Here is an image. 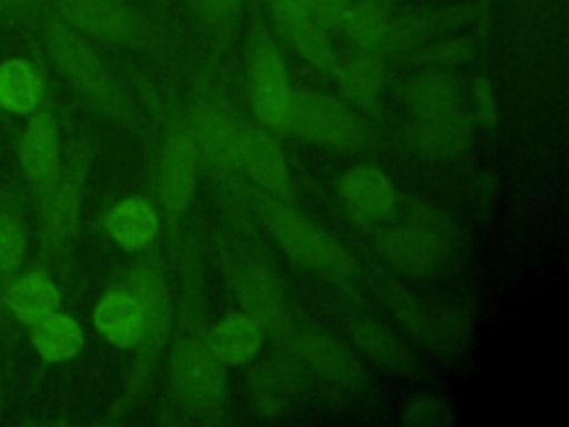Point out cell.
<instances>
[{"label": "cell", "instance_id": "obj_1", "mask_svg": "<svg viewBox=\"0 0 569 427\" xmlns=\"http://www.w3.org/2000/svg\"><path fill=\"white\" fill-rule=\"evenodd\" d=\"M180 305L176 334L169 342L167 376L173 398L202 420H218L229 400L224 365L213 356L204 340L202 269L193 240L180 245Z\"/></svg>", "mask_w": 569, "mask_h": 427}, {"label": "cell", "instance_id": "obj_2", "mask_svg": "<svg viewBox=\"0 0 569 427\" xmlns=\"http://www.w3.org/2000/svg\"><path fill=\"white\" fill-rule=\"evenodd\" d=\"M36 29L40 31L51 67L91 113L127 129L144 142L151 140V125L144 111L93 49L89 38L78 33L47 7L42 9Z\"/></svg>", "mask_w": 569, "mask_h": 427}, {"label": "cell", "instance_id": "obj_3", "mask_svg": "<svg viewBox=\"0 0 569 427\" xmlns=\"http://www.w3.org/2000/svg\"><path fill=\"white\" fill-rule=\"evenodd\" d=\"M256 222L298 267L329 280L345 294H353L360 280V265L351 251L307 218L296 205L278 200L249 185L240 191Z\"/></svg>", "mask_w": 569, "mask_h": 427}, {"label": "cell", "instance_id": "obj_4", "mask_svg": "<svg viewBox=\"0 0 569 427\" xmlns=\"http://www.w3.org/2000/svg\"><path fill=\"white\" fill-rule=\"evenodd\" d=\"M124 285L136 294L140 302L142 327L133 345L136 356L129 369V378L120 396L100 418V425H116L124 420L147 398L164 351L169 349L176 325V309L167 276L156 258H138L129 269Z\"/></svg>", "mask_w": 569, "mask_h": 427}, {"label": "cell", "instance_id": "obj_5", "mask_svg": "<svg viewBox=\"0 0 569 427\" xmlns=\"http://www.w3.org/2000/svg\"><path fill=\"white\" fill-rule=\"evenodd\" d=\"M60 20L91 42L167 58L173 49L169 31L129 0H42Z\"/></svg>", "mask_w": 569, "mask_h": 427}, {"label": "cell", "instance_id": "obj_6", "mask_svg": "<svg viewBox=\"0 0 569 427\" xmlns=\"http://www.w3.org/2000/svg\"><path fill=\"white\" fill-rule=\"evenodd\" d=\"M93 162V147L87 140H78L64 158L62 173L53 189L33 205L36 236H38V265L49 271H67L73 242L80 229L82 202L87 193V180Z\"/></svg>", "mask_w": 569, "mask_h": 427}, {"label": "cell", "instance_id": "obj_7", "mask_svg": "<svg viewBox=\"0 0 569 427\" xmlns=\"http://www.w3.org/2000/svg\"><path fill=\"white\" fill-rule=\"evenodd\" d=\"M218 260L242 311L276 342L293 318L276 271L251 245L229 229H220L218 234Z\"/></svg>", "mask_w": 569, "mask_h": 427}, {"label": "cell", "instance_id": "obj_8", "mask_svg": "<svg viewBox=\"0 0 569 427\" xmlns=\"http://www.w3.org/2000/svg\"><path fill=\"white\" fill-rule=\"evenodd\" d=\"M385 222L373 242L387 265L411 276H425L445 265L453 231L442 216L427 207H416L400 220Z\"/></svg>", "mask_w": 569, "mask_h": 427}, {"label": "cell", "instance_id": "obj_9", "mask_svg": "<svg viewBox=\"0 0 569 427\" xmlns=\"http://www.w3.org/2000/svg\"><path fill=\"white\" fill-rule=\"evenodd\" d=\"M244 71L253 116L262 127L278 133H289L293 87L287 76V64L267 27L256 20L244 44Z\"/></svg>", "mask_w": 569, "mask_h": 427}, {"label": "cell", "instance_id": "obj_10", "mask_svg": "<svg viewBox=\"0 0 569 427\" xmlns=\"http://www.w3.org/2000/svg\"><path fill=\"white\" fill-rule=\"evenodd\" d=\"M18 167L33 205L53 189L62 173V136L56 105L49 93L36 111L29 113V122L18 138Z\"/></svg>", "mask_w": 569, "mask_h": 427}, {"label": "cell", "instance_id": "obj_11", "mask_svg": "<svg viewBox=\"0 0 569 427\" xmlns=\"http://www.w3.org/2000/svg\"><path fill=\"white\" fill-rule=\"evenodd\" d=\"M276 347H284L300 363H305L309 371L340 387H347L351 391L367 387V371L356 354L342 340L311 322H300L291 318L284 334L276 340Z\"/></svg>", "mask_w": 569, "mask_h": 427}, {"label": "cell", "instance_id": "obj_12", "mask_svg": "<svg viewBox=\"0 0 569 427\" xmlns=\"http://www.w3.org/2000/svg\"><path fill=\"white\" fill-rule=\"evenodd\" d=\"M289 133L338 149H356L367 140L362 120L347 105L325 93L298 89L293 91Z\"/></svg>", "mask_w": 569, "mask_h": 427}, {"label": "cell", "instance_id": "obj_13", "mask_svg": "<svg viewBox=\"0 0 569 427\" xmlns=\"http://www.w3.org/2000/svg\"><path fill=\"white\" fill-rule=\"evenodd\" d=\"M198 153L184 125H173L158 151L156 193L162 211L176 222L193 202L198 187Z\"/></svg>", "mask_w": 569, "mask_h": 427}, {"label": "cell", "instance_id": "obj_14", "mask_svg": "<svg viewBox=\"0 0 569 427\" xmlns=\"http://www.w3.org/2000/svg\"><path fill=\"white\" fill-rule=\"evenodd\" d=\"M478 16L476 2L425 9L400 18H389L378 56L380 58H402L425 47L429 40L453 31Z\"/></svg>", "mask_w": 569, "mask_h": 427}, {"label": "cell", "instance_id": "obj_15", "mask_svg": "<svg viewBox=\"0 0 569 427\" xmlns=\"http://www.w3.org/2000/svg\"><path fill=\"white\" fill-rule=\"evenodd\" d=\"M27 185L20 176L0 187V334L11 336V322L2 309V296L27 260Z\"/></svg>", "mask_w": 569, "mask_h": 427}, {"label": "cell", "instance_id": "obj_16", "mask_svg": "<svg viewBox=\"0 0 569 427\" xmlns=\"http://www.w3.org/2000/svg\"><path fill=\"white\" fill-rule=\"evenodd\" d=\"M240 169L247 171L253 187L260 191L296 205L298 191L289 171L282 147L273 140L269 129L240 127L238 129Z\"/></svg>", "mask_w": 569, "mask_h": 427}, {"label": "cell", "instance_id": "obj_17", "mask_svg": "<svg viewBox=\"0 0 569 427\" xmlns=\"http://www.w3.org/2000/svg\"><path fill=\"white\" fill-rule=\"evenodd\" d=\"M198 153V162L218 176H231L240 169L238 129L233 120L213 102H196L184 125Z\"/></svg>", "mask_w": 569, "mask_h": 427}, {"label": "cell", "instance_id": "obj_18", "mask_svg": "<svg viewBox=\"0 0 569 427\" xmlns=\"http://www.w3.org/2000/svg\"><path fill=\"white\" fill-rule=\"evenodd\" d=\"M345 211L358 222H385L398 211L400 193L391 178L376 165L347 169L336 185Z\"/></svg>", "mask_w": 569, "mask_h": 427}, {"label": "cell", "instance_id": "obj_19", "mask_svg": "<svg viewBox=\"0 0 569 427\" xmlns=\"http://www.w3.org/2000/svg\"><path fill=\"white\" fill-rule=\"evenodd\" d=\"M60 289L51 271L42 265L22 269L2 296V309L9 322L31 327L60 309Z\"/></svg>", "mask_w": 569, "mask_h": 427}, {"label": "cell", "instance_id": "obj_20", "mask_svg": "<svg viewBox=\"0 0 569 427\" xmlns=\"http://www.w3.org/2000/svg\"><path fill=\"white\" fill-rule=\"evenodd\" d=\"M93 327L113 347L131 349L140 336L142 309L136 294L122 282L109 287L93 307Z\"/></svg>", "mask_w": 569, "mask_h": 427}, {"label": "cell", "instance_id": "obj_21", "mask_svg": "<svg viewBox=\"0 0 569 427\" xmlns=\"http://www.w3.org/2000/svg\"><path fill=\"white\" fill-rule=\"evenodd\" d=\"M405 96L416 120H440L465 111L460 82L445 69H425L416 73L407 82Z\"/></svg>", "mask_w": 569, "mask_h": 427}, {"label": "cell", "instance_id": "obj_22", "mask_svg": "<svg viewBox=\"0 0 569 427\" xmlns=\"http://www.w3.org/2000/svg\"><path fill=\"white\" fill-rule=\"evenodd\" d=\"M104 231L118 247L127 251H144L158 238L160 218L147 198L127 196L107 211Z\"/></svg>", "mask_w": 569, "mask_h": 427}, {"label": "cell", "instance_id": "obj_23", "mask_svg": "<svg viewBox=\"0 0 569 427\" xmlns=\"http://www.w3.org/2000/svg\"><path fill=\"white\" fill-rule=\"evenodd\" d=\"M204 340L222 365H242L260 351L264 334L244 311H229L207 327Z\"/></svg>", "mask_w": 569, "mask_h": 427}, {"label": "cell", "instance_id": "obj_24", "mask_svg": "<svg viewBox=\"0 0 569 427\" xmlns=\"http://www.w3.org/2000/svg\"><path fill=\"white\" fill-rule=\"evenodd\" d=\"M47 96L42 69L29 58L0 62V109L11 116H29Z\"/></svg>", "mask_w": 569, "mask_h": 427}, {"label": "cell", "instance_id": "obj_25", "mask_svg": "<svg viewBox=\"0 0 569 427\" xmlns=\"http://www.w3.org/2000/svg\"><path fill=\"white\" fill-rule=\"evenodd\" d=\"M471 131V116L460 111L440 120H416L407 140L427 158H453L469 147Z\"/></svg>", "mask_w": 569, "mask_h": 427}, {"label": "cell", "instance_id": "obj_26", "mask_svg": "<svg viewBox=\"0 0 569 427\" xmlns=\"http://www.w3.org/2000/svg\"><path fill=\"white\" fill-rule=\"evenodd\" d=\"M347 327L358 345L360 351H365L369 358L380 363L387 369L409 374L413 369V358L411 351L405 347V342L382 322L360 314L351 311L347 316Z\"/></svg>", "mask_w": 569, "mask_h": 427}, {"label": "cell", "instance_id": "obj_27", "mask_svg": "<svg viewBox=\"0 0 569 427\" xmlns=\"http://www.w3.org/2000/svg\"><path fill=\"white\" fill-rule=\"evenodd\" d=\"M29 338L38 356L49 365L76 358L84 347V331L80 322L60 309L31 325Z\"/></svg>", "mask_w": 569, "mask_h": 427}, {"label": "cell", "instance_id": "obj_28", "mask_svg": "<svg viewBox=\"0 0 569 427\" xmlns=\"http://www.w3.org/2000/svg\"><path fill=\"white\" fill-rule=\"evenodd\" d=\"M336 80L342 96L358 109L376 111L385 82L382 60L376 53H356L338 62Z\"/></svg>", "mask_w": 569, "mask_h": 427}, {"label": "cell", "instance_id": "obj_29", "mask_svg": "<svg viewBox=\"0 0 569 427\" xmlns=\"http://www.w3.org/2000/svg\"><path fill=\"white\" fill-rule=\"evenodd\" d=\"M389 11L369 0H353L340 18L338 31L356 53H376L380 49Z\"/></svg>", "mask_w": 569, "mask_h": 427}, {"label": "cell", "instance_id": "obj_30", "mask_svg": "<svg viewBox=\"0 0 569 427\" xmlns=\"http://www.w3.org/2000/svg\"><path fill=\"white\" fill-rule=\"evenodd\" d=\"M278 31L287 38V42L307 64H311L316 71L325 76H336L340 60L336 56L327 29L318 27L311 18H296L280 24Z\"/></svg>", "mask_w": 569, "mask_h": 427}, {"label": "cell", "instance_id": "obj_31", "mask_svg": "<svg viewBox=\"0 0 569 427\" xmlns=\"http://www.w3.org/2000/svg\"><path fill=\"white\" fill-rule=\"evenodd\" d=\"M198 29L216 47H229L240 31L244 0H189Z\"/></svg>", "mask_w": 569, "mask_h": 427}, {"label": "cell", "instance_id": "obj_32", "mask_svg": "<svg viewBox=\"0 0 569 427\" xmlns=\"http://www.w3.org/2000/svg\"><path fill=\"white\" fill-rule=\"evenodd\" d=\"M378 289L382 300L387 302V307L396 314V318L418 338L422 340H445V320H436L431 318L425 307L407 291L402 289L398 282L389 280V278H378Z\"/></svg>", "mask_w": 569, "mask_h": 427}, {"label": "cell", "instance_id": "obj_33", "mask_svg": "<svg viewBox=\"0 0 569 427\" xmlns=\"http://www.w3.org/2000/svg\"><path fill=\"white\" fill-rule=\"evenodd\" d=\"M291 389L284 385V380L278 376L271 363H264L260 369H256L253 376V396L258 403V409L262 414H278L284 409L287 398Z\"/></svg>", "mask_w": 569, "mask_h": 427}, {"label": "cell", "instance_id": "obj_34", "mask_svg": "<svg viewBox=\"0 0 569 427\" xmlns=\"http://www.w3.org/2000/svg\"><path fill=\"white\" fill-rule=\"evenodd\" d=\"M447 414H449V407L442 400H436L431 396L411 398L402 407V420L411 425H442L451 420Z\"/></svg>", "mask_w": 569, "mask_h": 427}, {"label": "cell", "instance_id": "obj_35", "mask_svg": "<svg viewBox=\"0 0 569 427\" xmlns=\"http://www.w3.org/2000/svg\"><path fill=\"white\" fill-rule=\"evenodd\" d=\"M471 109H473V120L491 129L498 122V105H496V93L491 82L485 76H478L471 85Z\"/></svg>", "mask_w": 569, "mask_h": 427}, {"label": "cell", "instance_id": "obj_36", "mask_svg": "<svg viewBox=\"0 0 569 427\" xmlns=\"http://www.w3.org/2000/svg\"><path fill=\"white\" fill-rule=\"evenodd\" d=\"M42 9V0H0V18L29 29L38 27Z\"/></svg>", "mask_w": 569, "mask_h": 427}, {"label": "cell", "instance_id": "obj_37", "mask_svg": "<svg viewBox=\"0 0 569 427\" xmlns=\"http://www.w3.org/2000/svg\"><path fill=\"white\" fill-rule=\"evenodd\" d=\"M269 16L276 22V27L296 20V18H309L311 0H267Z\"/></svg>", "mask_w": 569, "mask_h": 427}]
</instances>
